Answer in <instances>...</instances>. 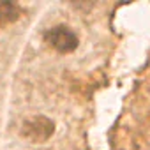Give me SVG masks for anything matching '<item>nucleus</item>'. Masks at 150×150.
Wrapping results in <instances>:
<instances>
[{"label": "nucleus", "mask_w": 150, "mask_h": 150, "mask_svg": "<svg viewBox=\"0 0 150 150\" xmlns=\"http://www.w3.org/2000/svg\"><path fill=\"white\" fill-rule=\"evenodd\" d=\"M44 41L58 53H71L80 44L78 35L65 25H57L53 28H48L44 32Z\"/></svg>", "instance_id": "f257e3e1"}, {"label": "nucleus", "mask_w": 150, "mask_h": 150, "mask_svg": "<svg viewBox=\"0 0 150 150\" xmlns=\"http://www.w3.org/2000/svg\"><path fill=\"white\" fill-rule=\"evenodd\" d=\"M23 134L34 143H42L53 134V122L46 117H34L25 122Z\"/></svg>", "instance_id": "f03ea898"}, {"label": "nucleus", "mask_w": 150, "mask_h": 150, "mask_svg": "<svg viewBox=\"0 0 150 150\" xmlns=\"http://www.w3.org/2000/svg\"><path fill=\"white\" fill-rule=\"evenodd\" d=\"M21 14V9L14 2H0V28L14 23Z\"/></svg>", "instance_id": "7ed1b4c3"}]
</instances>
